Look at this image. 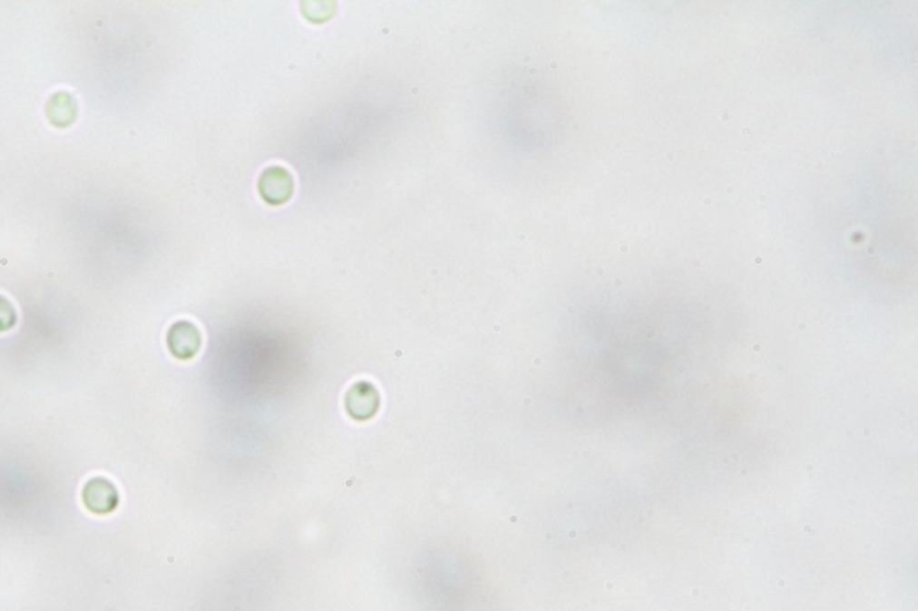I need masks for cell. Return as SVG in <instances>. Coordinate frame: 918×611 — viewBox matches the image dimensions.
Wrapping results in <instances>:
<instances>
[{"label":"cell","instance_id":"5b68a950","mask_svg":"<svg viewBox=\"0 0 918 611\" xmlns=\"http://www.w3.org/2000/svg\"><path fill=\"white\" fill-rule=\"evenodd\" d=\"M16 321V315H15V310L9 306V302H5L4 298H0V332L11 328Z\"/></svg>","mask_w":918,"mask_h":611},{"label":"cell","instance_id":"3957f363","mask_svg":"<svg viewBox=\"0 0 918 611\" xmlns=\"http://www.w3.org/2000/svg\"><path fill=\"white\" fill-rule=\"evenodd\" d=\"M379 407V394L372 383H356L347 394L348 414L356 420H368Z\"/></svg>","mask_w":918,"mask_h":611},{"label":"cell","instance_id":"6da1fadb","mask_svg":"<svg viewBox=\"0 0 918 611\" xmlns=\"http://www.w3.org/2000/svg\"><path fill=\"white\" fill-rule=\"evenodd\" d=\"M83 502L92 513L108 515L119 506V491L112 480L93 477L83 488Z\"/></svg>","mask_w":918,"mask_h":611},{"label":"cell","instance_id":"7a4b0ae2","mask_svg":"<svg viewBox=\"0 0 918 611\" xmlns=\"http://www.w3.org/2000/svg\"><path fill=\"white\" fill-rule=\"evenodd\" d=\"M293 178L291 174L282 167H271L268 169L259 183V190L262 198L271 205H282L286 203L293 194Z\"/></svg>","mask_w":918,"mask_h":611},{"label":"cell","instance_id":"277c9868","mask_svg":"<svg viewBox=\"0 0 918 611\" xmlns=\"http://www.w3.org/2000/svg\"><path fill=\"white\" fill-rule=\"evenodd\" d=\"M201 344L200 332L190 323H178L169 332V348L178 359H190Z\"/></svg>","mask_w":918,"mask_h":611}]
</instances>
